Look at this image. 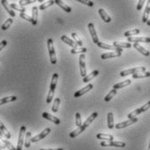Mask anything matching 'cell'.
Wrapping results in <instances>:
<instances>
[{"mask_svg": "<svg viewBox=\"0 0 150 150\" xmlns=\"http://www.w3.org/2000/svg\"><path fill=\"white\" fill-rule=\"evenodd\" d=\"M57 81H58V74L54 73L52 75L51 83H50V90L48 92V96H47V99H46V103L48 104L52 102V100H53V96H54V94H55V89L57 88Z\"/></svg>", "mask_w": 150, "mask_h": 150, "instance_id": "6da1fadb", "label": "cell"}, {"mask_svg": "<svg viewBox=\"0 0 150 150\" xmlns=\"http://www.w3.org/2000/svg\"><path fill=\"white\" fill-rule=\"evenodd\" d=\"M47 47H48V51H49V55H50V63L52 64H56L57 60V56H56V51H55V48H54L53 40L51 38L48 39V41H47Z\"/></svg>", "mask_w": 150, "mask_h": 150, "instance_id": "7a4b0ae2", "label": "cell"}, {"mask_svg": "<svg viewBox=\"0 0 150 150\" xmlns=\"http://www.w3.org/2000/svg\"><path fill=\"white\" fill-rule=\"evenodd\" d=\"M146 71V68L145 67H137V68H133V69H129L126 70H123L120 73L121 76H126L129 75H133V74H136V73H141V72H145Z\"/></svg>", "mask_w": 150, "mask_h": 150, "instance_id": "3957f363", "label": "cell"}, {"mask_svg": "<svg viewBox=\"0 0 150 150\" xmlns=\"http://www.w3.org/2000/svg\"><path fill=\"white\" fill-rule=\"evenodd\" d=\"M25 134H26V127L25 126H22L21 128H20V131H19L17 150H22L23 145V141H24V138H25Z\"/></svg>", "mask_w": 150, "mask_h": 150, "instance_id": "277c9868", "label": "cell"}, {"mask_svg": "<svg viewBox=\"0 0 150 150\" xmlns=\"http://www.w3.org/2000/svg\"><path fill=\"white\" fill-rule=\"evenodd\" d=\"M101 146H102V147L125 148V147H126V144H125V142H115V141H111V142H101Z\"/></svg>", "mask_w": 150, "mask_h": 150, "instance_id": "5b68a950", "label": "cell"}, {"mask_svg": "<svg viewBox=\"0 0 150 150\" xmlns=\"http://www.w3.org/2000/svg\"><path fill=\"white\" fill-rule=\"evenodd\" d=\"M79 67H80V73L82 77H85L87 76L86 72V63H85V55L81 54L79 57Z\"/></svg>", "mask_w": 150, "mask_h": 150, "instance_id": "8992f818", "label": "cell"}, {"mask_svg": "<svg viewBox=\"0 0 150 150\" xmlns=\"http://www.w3.org/2000/svg\"><path fill=\"white\" fill-rule=\"evenodd\" d=\"M138 122V119H137L136 117H134V118H132V119H129L128 121H125V122H123L118 123V124H116L115 127V129H125V128L129 127V126L134 124V123H135V122Z\"/></svg>", "mask_w": 150, "mask_h": 150, "instance_id": "52a82bcc", "label": "cell"}, {"mask_svg": "<svg viewBox=\"0 0 150 150\" xmlns=\"http://www.w3.org/2000/svg\"><path fill=\"white\" fill-rule=\"evenodd\" d=\"M92 88H93V84L88 83V85H86L84 88H81V89L77 90L76 92H75V94H74V97L77 98V97L83 96V95H85L86 93L89 92Z\"/></svg>", "mask_w": 150, "mask_h": 150, "instance_id": "ba28073f", "label": "cell"}, {"mask_svg": "<svg viewBox=\"0 0 150 150\" xmlns=\"http://www.w3.org/2000/svg\"><path fill=\"white\" fill-rule=\"evenodd\" d=\"M50 131H51V129H50V128H47V129H45L43 131H42L40 134H38V135H36L35 137H33V138H31V142H39L40 140H42L43 138H45L50 133Z\"/></svg>", "mask_w": 150, "mask_h": 150, "instance_id": "9c48e42d", "label": "cell"}, {"mask_svg": "<svg viewBox=\"0 0 150 150\" xmlns=\"http://www.w3.org/2000/svg\"><path fill=\"white\" fill-rule=\"evenodd\" d=\"M88 28L89 30V33L91 35V38H92V40L95 43H97L99 42V39H98V37H97V34H96V30L95 29V25L93 23H89L88 24Z\"/></svg>", "mask_w": 150, "mask_h": 150, "instance_id": "30bf717a", "label": "cell"}, {"mask_svg": "<svg viewBox=\"0 0 150 150\" xmlns=\"http://www.w3.org/2000/svg\"><path fill=\"white\" fill-rule=\"evenodd\" d=\"M128 41L129 43H150V38L145 37H130L128 38Z\"/></svg>", "mask_w": 150, "mask_h": 150, "instance_id": "8fae6325", "label": "cell"}, {"mask_svg": "<svg viewBox=\"0 0 150 150\" xmlns=\"http://www.w3.org/2000/svg\"><path fill=\"white\" fill-rule=\"evenodd\" d=\"M42 116H43L44 119L52 122L55 123L56 125H59V124L61 123L60 119H58L57 117H56V116H54V115H50V114H49V113H47V112H43V114H42Z\"/></svg>", "mask_w": 150, "mask_h": 150, "instance_id": "7c38bea8", "label": "cell"}, {"mask_svg": "<svg viewBox=\"0 0 150 150\" xmlns=\"http://www.w3.org/2000/svg\"><path fill=\"white\" fill-rule=\"evenodd\" d=\"M96 44H97V46H98L99 48H102V49H105V50H115V51L122 52V49H121V48H115L114 45H109V44L103 43V42H98Z\"/></svg>", "mask_w": 150, "mask_h": 150, "instance_id": "4fadbf2b", "label": "cell"}, {"mask_svg": "<svg viewBox=\"0 0 150 150\" xmlns=\"http://www.w3.org/2000/svg\"><path fill=\"white\" fill-rule=\"evenodd\" d=\"M1 4H2V5L4 6V8L6 10V11L9 13V15H10L11 18H14V17L16 16L15 11H14L13 9L11 7V4H9V3H8L7 0H1Z\"/></svg>", "mask_w": 150, "mask_h": 150, "instance_id": "5bb4252c", "label": "cell"}, {"mask_svg": "<svg viewBox=\"0 0 150 150\" xmlns=\"http://www.w3.org/2000/svg\"><path fill=\"white\" fill-rule=\"evenodd\" d=\"M122 52L120 51H115V52H107V53H103L101 55V58L102 59H108V58H113V57H121Z\"/></svg>", "mask_w": 150, "mask_h": 150, "instance_id": "9a60e30c", "label": "cell"}, {"mask_svg": "<svg viewBox=\"0 0 150 150\" xmlns=\"http://www.w3.org/2000/svg\"><path fill=\"white\" fill-rule=\"evenodd\" d=\"M134 48L135 49V50H137L139 52H141L143 56H145V57H149L150 55V52L148 50H146L144 47H142L141 44L139 43H134Z\"/></svg>", "mask_w": 150, "mask_h": 150, "instance_id": "2e32d148", "label": "cell"}, {"mask_svg": "<svg viewBox=\"0 0 150 150\" xmlns=\"http://www.w3.org/2000/svg\"><path fill=\"white\" fill-rule=\"evenodd\" d=\"M97 115H98V113L97 112H94V113H92L90 115H89V117H88L87 119H86V121L83 122V127L84 128H88L95 120H96V118L97 117Z\"/></svg>", "mask_w": 150, "mask_h": 150, "instance_id": "e0dca14e", "label": "cell"}, {"mask_svg": "<svg viewBox=\"0 0 150 150\" xmlns=\"http://www.w3.org/2000/svg\"><path fill=\"white\" fill-rule=\"evenodd\" d=\"M85 129H86L83 127V125L82 124V126L77 127V129H76L74 131H72V132L69 134V137H70V138H76V136H78L79 134H81Z\"/></svg>", "mask_w": 150, "mask_h": 150, "instance_id": "ac0fdd59", "label": "cell"}, {"mask_svg": "<svg viewBox=\"0 0 150 150\" xmlns=\"http://www.w3.org/2000/svg\"><path fill=\"white\" fill-rule=\"evenodd\" d=\"M61 40L63 41V42H64L65 43H67V44H69L70 47H72L73 49H76V48H77V43H76L75 41H73V40H71L70 38H69L67 36H65V35H64V36H62L61 37Z\"/></svg>", "mask_w": 150, "mask_h": 150, "instance_id": "d6986e66", "label": "cell"}, {"mask_svg": "<svg viewBox=\"0 0 150 150\" xmlns=\"http://www.w3.org/2000/svg\"><path fill=\"white\" fill-rule=\"evenodd\" d=\"M98 13H99V15H100V17L102 18V19L103 20V21L105 22V23H110L111 22V18H110V16H108V13L103 10V9H99V11H98Z\"/></svg>", "mask_w": 150, "mask_h": 150, "instance_id": "ffe728a7", "label": "cell"}, {"mask_svg": "<svg viewBox=\"0 0 150 150\" xmlns=\"http://www.w3.org/2000/svg\"><path fill=\"white\" fill-rule=\"evenodd\" d=\"M99 74V71L98 70H94V71H92L90 74H88V75H87L85 77H83V83H89L92 79H94L97 75Z\"/></svg>", "mask_w": 150, "mask_h": 150, "instance_id": "44dd1931", "label": "cell"}, {"mask_svg": "<svg viewBox=\"0 0 150 150\" xmlns=\"http://www.w3.org/2000/svg\"><path fill=\"white\" fill-rule=\"evenodd\" d=\"M55 4H57L60 8H62L64 11L66 12H68V13H69V12H71V8L69 6V5H67L65 3H64L62 0H55Z\"/></svg>", "mask_w": 150, "mask_h": 150, "instance_id": "7402d4cb", "label": "cell"}, {"mask_svg": "<svg viewBox=\"0 0 150 150\" xmlns=\"http://www.w3.org/2000/svg\"><path fill=\"white\" fill-rule=\"evenodd\" d=\"M150 14V0L148 1L147 3V6L145 8V11H144V13H143V16H142V22L143 23H147L149 20V17Z\"/></svg>", "mask_w": 150, "mask_h": 150, "instance_id": "603a6c76", "label": "cell"}, {"mask_svg": "<svg viewBox=\"0 0 150 150\" xmlns=\"http://www.w3.org/2000/svg\"><path fill=\"white\" fill-rule=\"evenodd\" d=\"M96 138L99 140H103L106 142H111L114 141V136L111 134H96Z\"/></svg>", "mask_w": 150, "mask_h": 150, "instance_id": "cb8c5ba5", "label": "cell"}, {"mask_svg": "<svg viewBox=\"0 0 150 150\" xmlns=\"http://www.w3.org/2000/svg\"><path fill=\"white\" fill-rule=\"evenodd\" d=\"M17 100V96H5L2 99H0V106L8 103H11Z\"/></svg>", "mask_w": 150, "mask_h": 150, "instance_id": "d4e9b609", "label": "cell"}, {"mask_svg": "<svg viewBox=\"0 0 150 150\" xmlns=\"http://www.w3.org/2000/svg\"><path fill=\"white\" fill-rule=\"evenodd\" d=\"M113 45L115 47V48H127V49H129L132 47V44L128 42V43H124V42H118V41H115L113 43Z\"/></svg>", "mask_w": 150, "mask_h": 150, "instance_id": "484cf974", "label": "cell"}, {"mask_svg": "<svg viewBox=\"0 0 150 150\" xmlns=\"http://www.w3.org/2000/svg\"><path fill=\"white\" fill-rule=\"evenodd\" d=\"M131 84V80H125L123 82H121V83H115V85L113 86V88L115 89H119V88H124V87H127Z\"/></svg>", "mask_w": 150, "mask_h": 150, "instance_id": "4316f807", "label": "cell"}, {"mask_svg": "<svg viewBox=\"0 0 150 150\" xmlns=\"http://www.w3.org/2000/svg\"><path fill=\"white\" fill-rule=\"evenodd\" d=\"M32 19H33V25L38 24V8L34 6L32 8Z\"/></svg>", "mask_w": 150, "mask_h": 150, "instance_id": "83f0119b", "label": "cell"}, {"mask_svg": "<svg viewBox=\"0 0 150 150\" xmlns=\"http://www.w3.org/2000/svg\"><path fill=\"white\" fill-rule=\"evenodd\" d=\"M108 129H114L115 124H114V114L112 112L108 113Z\"/></svg>", "mask_w": 150, "mask_h": 150, "instance_id": "f1b7e54d", "label": "cell"}, {"mask_svg": "<svg viewBox=\"0 0 150 150\" xmlns=\"http://www.w3.org/2000/svg\"><path fill=\"white\" fill-rule=\"evenodd\" d=\"M150 72H141V73H136V74H133L132 77L134 79H139V78H145V77H149Z\"/></svg>", "mask_w": 150, "mask_h": 150, "instance_id": "f546056e", "label": "cell"}, {"mask_svg": "<svg viewBox=\"0 0 150 150\" xmlns=\"http://www.w3.org/2000/svg\"><path fill=\"white\" fill-rule=\"evenodd\" d=\"M31 142V132L28 131L25 134V141H24V147L25 148H30Z\"/></svg>", "mask_w": 150, "mask_h": 150, "instance_id": "4dcf8cb0", "label": "cell"}, {"mask_svg": "<svg viewBox=\"0 0 150 150\" xmlns=\"http://www.w3.org/2000/svg\"><path fill=\"white\" fill-rule=\"evenodd\" d=\"M60 103H61V99L60 98H56L54 100V103H53V106L51 108V110L54 112V113H57L58 111V108L60 106Z\"/></svg>", "mask_w": 150, "mask_h": 150, "instance_id": "1f68e13d", "label": "cell"}, {"mask_svg": "<svg viewBox=\"0 0 150 150\" xmlns=\"http://www.w3.org/2000/svg\"><path fill=\"white\" fill-rule=\"evenodd\" d=\"M0 130L4 133V136H5L7 139H10V138L11 137V135L10 132L8 131V129H6V127L4 126V124H3V123H2V122H1V121H0Z\"/></svg>", "mask_w": 150, "mask_h": 150, "instance_id": "d6a6232c", "label": "cell"}, {"mask_svg": "<svg viewBox=\"0 0 150 150\" xmlns=\"http://www.w3.org/2000/svg\"><path fill=\"white\" fill-rule=\"evenodd\" d=\"M116 93H117V89H115V88H113L112 90H110V92L108 94L107 96L104 97V101L108 103V102H109L115 95H116Z\"/></svg>", "mask_w": 150, "mask_h": 150, "instance_id": "836d02e7", "label": "cell"}, {"mask_svg": "<svg viewBox=\"0 0 150 150\" xmlns=\"http://www.w3.org/2000/svg\"><path fill=\"white\" fill-rule=\"evenodd\" d=\"M86 51H87V49L84 48V47H81V48H76V49H72L71 50H70V52H71V54H74V55H76V54H83V53H85Z\"/></svg>", "mask_w": 150, "mask_h": 150, "instance_id": "e575fe53", "label": "cell"}, {"mask_svg": "<svg viewBox=\"0 0 150 150\" xmlns=\"http://www.w3.org/2000/svg\"><path fill=\"white\" fill-rule=\"evenodd\" d=\"M54 4H55V0H49V1H47V2L42 4L39 6V10H40V11H43V10H45L46 8H48V7L53 5Z\"/></svg>", "mask_w": 150, "mask_h": 150, "instance_id": "d590c367", "label": "cell"}, {"mask_svg": "<svg viewBox=\"0 0 150 150\" xmlns=\"http://www.w3.org/2000/svg\"><path fill=\"white\" fill-rule=\"evenodd\" d=\"M140 33V30L139 29H134V30H129V31H126L124 33V37L126 38H130V37H133L134 35H137Z\"/></svg>", "mask_w": 150, "mask_h": 150, "instance_id": "8d00e7d4", "label": "cell"}, {"mask_svg": "<svg viewBox=\"0 0 150 150\" xmlns=\"http://www.w3.org/2000/svg\"><path fill=\"white\" fill-rule=\"evenodd\" d=\"M12 23H13V19L11 18H8L6 21L4 22L3 24H2V26H1V28H2V30H7V29H9L10 28V26L12 24Z\"/></svg>", "mask_w": 150, "mask_h": 150, "instance_id": "74e56055", "label": "cell"}, {"mask_svg": "<svg viewBox=\"0 0 150 150\" xmlns=\"http://www.w3.org/2000/svg\"><path fill=\"white\" fill-rule=\"evenodd\" d=\"M71 36H72L73 39L75 40V42L77 43V45H78V46H80V47H83V41L81 40V38L78 37V35H77L76 32H73V33H71Z\"/></svg>", "mask_w": 150, "mask_h": 150, "instance_id": "f35d334b", "label": "cell"}, {"mask_svg": "<svg viewBox=\"0 0 150 150\" xmlns=\"http://www.w3.org/2000/svg\"><path fill=\"white\" fill-rule=\"evenodd\" d=\"M141 113H142V109H141V108H137V109L134 110L133 112L129 113V115H128V118H129V119L134 118V117H136L138 115H140Z\"/></svg>", "mask_w": 150, "mask_h": 150, "instance_id": "ab89813d", "label": "cell"}, {"mask_svg": "<svg viewBox=\"0 0 150 150\" xmlns=\"http://www.w3.org/2000/svg\"><path fill=\"white\" fill-rule=\"evenodd\" d=\"M1 142L6 146V148L9 150H17V149H16L9 141H7V140H5V139H1Z\"/></svg>", "mask_w": 150, "mask_h": 150, "instance_id": "60d3db41", "label": "cell"}, {"mask_svg": "<svg viewBox=\"0 0 150 150\" xmlns=\"http://www.w3.org/2000/svg\"><path fill=\"white\" fill-rule=\"evenodd\" d=\"M11 7L13 9V10H16V11H18L20 12H25V8L23 6L21 5H18V4H11Z\"/></svg>", "mask_w": 150, "mask_h": 150, "instance_id": "b9f144b4", "label": "cell"}, {"mask_svg": "<svg viewBox=\"0 0 150 150\" xmlns=\"http://www.w3.org/2000/svg\"><path fill=\"white\" fill-rule=\"evenodd\" d=\"M83 122H82V118H81V115L80 113H76V125L77 127H80L82 126Z\"/></svg>", "mask_w": 150, "mask_h": 150, "instance_id": "7bdbcfd3", "label": "cell"}, {"mask_svg": "<svg viewBox=\"0 0 150 150\" xmlns=\"http://www.w3.org/2000/svg\"><path fill=\"white\" fill-rule=\"evenodd\" d=\"M20 18H22L23 19H24V20H27V21L30 22L31 23H33V19H32V18L31 17H30L29 15H27L26 13H24V12H22L20 13Z\"/></svg>", "mask_w": 150, "mask_h": 150, "instance_id": "ee69618b", "label": "cell"}, {"mask_svg": "<svg viewBox=\"0 0 150 150\" xmlns=\"http://www.w3.org/2000/svg\"><path fill=\"white\" fill-rule=\"evenodd\" d=\"M36 1H38V0H19V5L25 6L27 4H30L35 3Z\"/></svg>", "mask_w": 150, "mask_h": 150, "instance_id": "f6af8a7d", "label": "cell"}, {"mask_svg": "<svg viewBox=\"0 0 150 150\" xmlns=\"http://www.w3.org/2000/svg\"><path fill=\"white\" fill-rule=\"evenodd\" d=\"M76 1H78V2H80L82 4H84L89 6V7H93L94 6V2L91 1V0H76Z\"/></svg>", "mask_w": 150, "mask_h": 150, "instance_id": "bcb514c9", "label": "cell"}, {"mask_svg": "<svg viewBox=\"0 0 150 150\" xmlns=\"http://www.w3.org/2000/svg\"><path fill=\"white\" fill-rule=\"evenodd\" d=\"M149 108H150V101L149 102H148L147 103H145L142 107H141V109H142V113L145 112V111H147Z\"/></svg>", "mask_w": 150, "mask_h": 150, "instance_id": "7dc6e473", "label": "cell"}, {"mask_svg": "<svg viewBox=\"0 0 150 150\" xmlns=\"http://www.w3.org/2000/svg\"><path fill=\"white\" fill-rule=\"evenodd\" d=\"M145 1H146V0H139L138 4H137V7H136V9H137L138 11H141V10L142 9V6H143V4H145Z\"/></svg>", "mask_w": 150, "mask_h": 150, "instance_id": "c3c4849f", "label": "cell"}, {"mask_svg": "<svg viewBox=\"0 0 150 150\" xmlns=\"http://www.w3.org/2000/svg\"><path fill=\"white\" fill-rule=\"evenodd\" d=\"M6 45H7V41H6V40L1 41V42H0V51H1Z\"/></svg>", "mask_w": 150, "mask_h": 150, "instance_id": "681fc988", "label": "cell"}, {"mask_svg": "<svg viewBox=\"0 0 150 150\" xmlns=\"http://www.w3.org/2000/svg\"><path fill=\"white\" fill-rule=\"evenodd\" d=\"M5 148H6V146H5L2 142H0V149H4Z\"/></svg>", "mask_w": 150, "mask_h": 150, "instance_id": "f907efd6", "label": "cell"}, {"mask_svg": "<svg viewBox=\"0 0 150 150\" xmlns=\"http://www.w3.org/2000/svg\"><path fill=\"white\" fill-rule=\"evenodd\" d=\"M39 150H64L63 149H39Z\"/></svg>", "mask_w": 150, "mask_h": 150, "instance_id": "816d5d0a", "label": "cell"}, {"mask_svg": "<svg viewBox=\"0 0 150 150\" xmlns=\"http://www.w3.org/2000/svg\"><path fill=\"white\" fill-rule=\"evenodd\" d=\"M147 24H148L149 26H150V19H149V20H148V22H147Z\"/></svg>", "mask_w": 150, "mask_h": 150, "instance_id": "f5cc1de1", "label": "cell"}, {"mask_svg": "<svg viewBox=\"0 0 150 150\" xmlns=\"http://www.w3.org/2000/svg\"><path fill=\"white\" fill-rule=\"evenodd\" d=\"M38 2H39V3H41V2H43V0H38Z\"/></svg>", "mask_w": 150, "mask_h": 150, "instance_id": "db71d44e", "label": "cell"}, {"mask_svg": "<svg viewBox=\"0 0 150 150\" xmlns=\"http://www.w3.org/2000/svg\"><path fill=\"white\" fill-rule=\"evenodd\" d=\"M148 150H150V142H149V149H148Z\"/></svg>", "mask_w": 150, "mask_h": 150, "instance_id": "11a10c76", "label": "cell"}, {"mask_svg": "<svg viewBox=\"0 0 150 150\" xmlns=\"http://www.w3.org/2000/svg\"><path fill=\"white\" fill-rule=\"evenodd\" d=\"M0 150H2V149H0Z\"/></svg>", "mask_w": 150, "mask_h": 150, "instance_id": "9f6ffc18", "label": "cell"}]
</instances>
